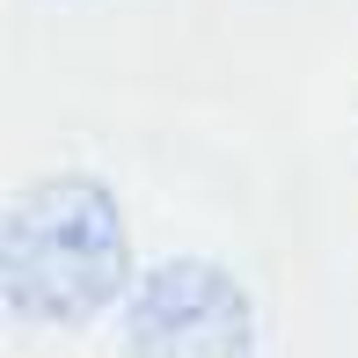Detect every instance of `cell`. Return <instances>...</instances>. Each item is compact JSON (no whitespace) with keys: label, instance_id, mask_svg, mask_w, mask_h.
Masks as SVG:
<instances>
[{"label":"cell","instance_id":"6da1fadb","mask_svg":"<svg viewBox=\"0 0 358 358\" xmlns=\"http://www.w3.org/2000/svg\"><path fill=\"white\" fill-rule=\"evenodd\" d=\"M8 307L37 329L88 322L124 278V213L95 176H37L15 190L0 234Z\"/></svg>","mask_w":358,"mask_h":358},{"label":"cell","instance_id":"7a4b0ae2","mask_svg":"<svg viewBox=\"0 0 358 358\" xmlns=\"http://www.w3.org/2000/svg\"><path fill=\"white\" fill-rule=\"evenodd\" d=\"M124 344L132 358H256V307L220 264L176 256L139 285Z\"/></svg>","mask_w":358,"mask_h":358}]
</instances>
